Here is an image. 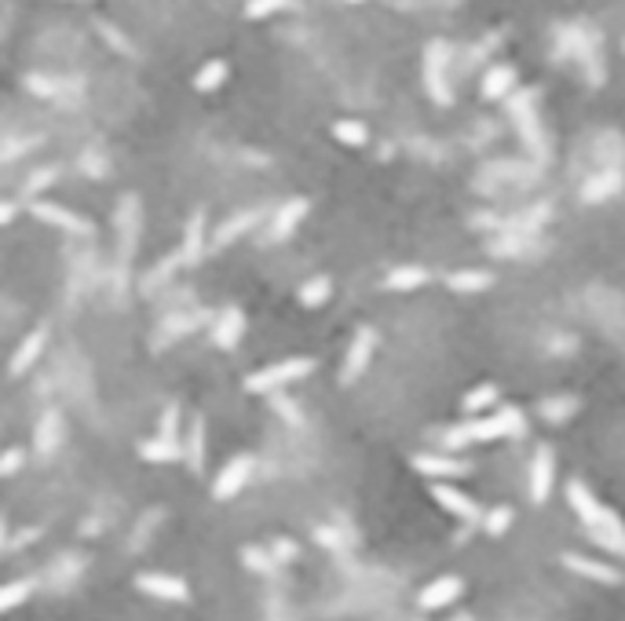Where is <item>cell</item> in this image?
Wrapping results in <instances>:
<instances>
[{"mask_svg":"<svg viewBox=\"0 0 625 621\" xmlns=\"http://www.w3.org/2000/svg\"><path fill=\"white\" fill-rule=\"evenodd\" d=\"M527 432V420L516 406L509 410H501L494 417H479V420H468V424H457V428H450L443 435V443L450 450H461V446H472V443H494V439H504V435H512L520 439Z\"/></svg>","mask_w":625,"mask_h":621,"instance_id":"6da1fadb","label":"cell"},{"mask_svg":"<svg viewBox=\"0 0 625 621\" xmlns=\"http://www.w3.org/2000/svg\"><path fill=\"white\" fill-rule=\"evenodd\" d=\"M307 373H315V359H282L275 366H263V369L249 373L246 377V392L267 395V392H279V387H286V384L304 380Z\"/></svg>","mask_w":625,"mask_h":621,"instance_id":"7a4b0ae2","label":"cell"},{"mask_svg":"<svg viewBox=\"0 0 625 621\" xmlns=\"http://www.w3.org/2000/svg\"><path fill=\"white\" fill-rule=\"evenodd\" d=\"M509 113H512L516 132H520V139L527 143V150H534V153H545V150H549V143H545V128H541V121H538V103H534V92H530V88H512V95H509Z\"/></svg>","mask_w":625,"mask_h":621,"instance_id":"3957f363","label":"cell"},{"mask_svg":"<svg viewBox=\"0 0 625 621\" xmlns=\"http://www.w3.org/2000/svg\"><path fill=\"white\" fill-rule=\"evenodd\" d=\"M421 77H424V88L432 95V103L450 106V99H454V92H450V48L443 41H432L424 48Z\"/></svg>","mask_w":625,"mask_h":621,"instance_id":"277c9868","label":"cell"},{"mask_svg":"<svg viewBox=\"0 0 625 621\" xmlns=\"http://www.w3.org/2000/svg\"><path fill=\"white\" fill-rule=\"evenodd\" d=\"M567 501H571V509H574V516L589 526V530H596V526H611V523H618V516L607 509V504L585 486L581 479H571L567 483Z\"/></svg>","mask_w":625,"mask_h":621,"instance_id":"5b68a950","label":"cell"},{"mask_svg":"<svg viewBox=\"0 0 625 621\" xmlns=\"http://www.w3.org/2000/svg\"><path fill=\"white\" fill-rule=\"evenodd\" d=\"M136 589L154 596V600H162V603H187L190 600V585L183 577L176 574H162V570H143L136 574Z\"/></svg>","mask_w":625,"mask_h":621,"instance_id":"8992f818","label":"cell"},{"mask_svg":"<svg viewBox=\"0 0 625 621\" xmlns=\"http://www.w3.org/2000/svg\"><path fill=\"white\" fill-rule=\"evenodd\" d=\"M432 497H436V504L443 512H450L454 519H461V523H468V526H476V523H483V504L479 501H472L468 493H461L457 486H450V483H436L432 486Z\"/></svg>","mask_w":625,"mask_h":621,"instance_id":"52a82bcc","label":"cell"},{"mask_svg":"<svg viewBox=\"0 0 625 621\" xmlns=\"http://www.w3.org/2000/svg\"><path fill=\"white\" fill-rule=\"evenodd\" d=\"M373 347H377V333L370 326H359L355 336H351V347H347V355H344V369H340V384H355L370 359H373Z\"/></svg>","mask_w":625,"mask_h":621,"instance_id":"ba28073f","label":"cell"},{"mask_svg":"<svg viewBox=\"0 0 625 621\" xmlns=\"http://www.w3.org/2000/svg\"><path fill=\"white\" fill-rule=\"evenodd\" d=\"M567 45L574 52V59L585 70V81L589 85H604V59H600V41L585 29H567Z\"/></svg>","mask_w":625,"mask_h":621,"instance_id":"9c48e42d","label":"cell"},{"mask_svg":"<svg viewBox=\"0 0 625 621\" xmlns=\"http://www.w3.org/2000/svg\"><path fill=\"white\" fill-rule=\"evenodd\" d=\"M249 476H253V457H249V453L230 457V460L223 464V468H220L216 483H212V497H216V501H230V497H238V493L246 490Z\"/></svg>","mask_w":625,"mask_h":621,"instance_id":"30bf717a","label":"cell"},{"mask_svg":"<svg viewBox=\"0 0 625 621\" xmlns=\"http://www.w3.org/2000/svg\"><path fill=\"white\" fill-rule=\"evenodd\" d=\"M29 212H33L37 219H41V223H48V227L66 230V235H92V223H88L85 216H77L73 209H66V205H55V202H33Z\"/></svg>","mask_w":625,"mask_h":621,"instance_id":"8fae6325","label":"cell"},{"mask_svg":"<svg viewBox=\"0 0 625 621\" xmlns=\"http://www.w3.org/2000/svg\"><path fill=\"white\" fill-rule=\"evenodd\" d=\"M553 483H556V457L549 446H538V453L530 460V501L545 504L553 493Z\"/></svg>","mask_w":625,"mask_h":621,"instance_id":"7c38bea8","label":"cell"},{"mask_svg":"<svg viewBox=\"0 0 625 621\" xmlns=\"http://www.w3.org/2000/svg\"><path fill=\"white\" fill-rule=\"evenodd\" d=\"M461 592H464V581H461L457 574H443V577L428 581V585L421 589L417 607H421V610H443V607L457 603V596H461Z\"/></svg>","mask_w":625,"mask_h":621,"instance_id":"4fadbf2b","label":"cell"},{"mask_svg":"<svg viewBox=\"0 0 625 621\" xmlns=\"http://www.w3.org/2000/svg\"><path fill=\"white\" fill-rule=\"evenodd\" d=\"M560 563H563L571 574L585 577V581H596V585H621V581H625L611 563H600V559H589V556H578V552L563 556Z\"/></svg>","mask_w":625,"mask_h":621,"instance_id":"5bb4252c","label":"cell"},{"mask_svg":"<svg viewBox=\"0 0 625 621\" xmlns=\"http://www.w3.org/2000/svg\"><path fill=\"white\" fill-rule=\"evenodd\" d=\"M413 468L428 479H461V476H468V464L457 460V457H446V453H417Z\"/></svg>","mask_w":625,"mask_h":621,"instance_id":"9a60e30c","label":"cell"},{"mask_svg":"<svg viewBox=\"0 0 625 621\" xmlns=\"http://www.w3.org/2000/svg\"><path fill=\"white\" fill-rule=\"evenodd\" d=\"M205 439H209L205 417L198 413V417L187 424V435H183V460H187L190 472H202V468H205Z\"/></svg>","mask_w":625,"mask_h":621,"instance_id":"2e32d148","label":"cell"},{"mask_svg":"<svg viewBox=\"0 0 625 621\" xmlns=\"http://www.w3.org/2000/svg\"><path fill=\"white\" fill-rule=\"evenodd\" d=\"M45 344H48V329L45 326H37L33 333H26V340L15 347V355H12V377H22L37 359H41V352H45Z\"/></svg>","mask_w":625,"mask_h":621,"instance_id":"e0dca14e","label":"cell"},{"mask_svg":"<svg viewBox=\"0 0 625 621\" xmlns=\"http://www.w3.org/2000/svg\"><path fill=\"white\" fill-rule=\"evenodd\" d=\"M307 209H311L307 198H293V202H286L282 209H275V219H271V238H275V242H286L293 230L300 227V219L307 216Z\"/></svg>","mask_w":625,"mask_h":621,"instance_id":"ac0fdd59","label":"cell"},{"mask_svg":"<svg viewBox=\"0 0 625 621\" xmlns=\"http://www.w3.org/2000/svg\"><path fill=\"white\" fill-rule=\"evenodd\" d=\"M242 336H246V315L238 307H227L223 315L216 319V326H212V340L220 347H238Z\"/></svg>","mask_w":625,"mask_h":621,"instance_id":"d6986e66","label":"cell"},{"mask_svg":"<svg viewBox=\"0 0 625 621\" xmlns=\"http://www.w3.org/2000/svg\"><path fill=\"white\" fill-rule=\"evenodd\" d=\"M428 278V267H417V263H403V267H392V275L384 278V289L392 293H410V289H421Z\"/></svg>","mask_w":625,"mask_h":621,"instance_id":"ffe728a7","label":"cell"},{"mask_svg":"<svg viewBox=\"0 0 625 621\" xmlns=\"http://www.w3.org/2000/svg\"><path fill=\"white\" fill-rule=\"evenodd\" d=\"M202 249H205V216H202V212H194V216L187 219V230H183L179 260H183V263L202 260Z\"/></svg>","mask_w":625,"mask_h":621,"instance_id":"44dd1931","label":"cell"},{"mask_svg":"<svg viewBox=\"0 0 625 621\" xmlns=\"http://www.w3.org/2000/svg\"><path fill=\"white\" fill-rule=\"evenodd\" d=\"M139 457H143V460H150V464L183 460V443H179V439H165V435H158V439H146V443H139Z\"/></svg>","mask_w":625,"mask_h":621,"instance_id":"7402d4cb","label":"cell"},{"mask_svg":"<svg viewBox=\"0 0 625 621\" xmlns=\"http://www.w3.org/2000/svg\"><path fill=\"white\" fill-rule=\"evenodd\" d=\"M260 219H263V209H246V212H238V216H230V219L216 230V245H230L234 238H242L246 230H253Z\"/></svg>","mask_w":625,"mask_h":621,"instance_id":"603a6c76","label":"cell"},{"mask_svg":"<svg viewBox=\"0 0 625 621\" xmlns=\"http://www.w3.org/2000/svg\"><path fill=\"white\" fill-rule=\"evenodd\" d=\"M512 88H516V70H512L509 62H501V66L487 70V77H483V95H487V99H504Z\"/></svg>","mask_w":625,"mask_h":621,"instance_id":"cb8c5ba5","label":"cell"},{"mask_svg":"<svg viewBox=\"0 0 625 621\" xmlns=\"http://www.w3.org/2000/svg\"><path fill=\"white\" fill-rule=\"evenodd\" d=\"M446 286H450L454 293H483V289L494 286V275H490V270H479V267H472V270H454V275H446Z\"/></svg>","mask_w":625,"mask_h":621,"instance_id":"d4e9b609","label":"cell"},{"mask_svg":"<svg viewBox=\"0 0 625 621\" xmlns=\"http://www.w3.org/2000/svg\"><path fill=\"white\" fill-rule=\"evenodd\" d=\"M621 190V176L618 172H600V176H593L589 183L581 186V198L585 202H604V198H611V194H618Z\"/></svg>","mask_w":625,"mask_h":621,"instance_id":"484cf974","label":"cell"},{"mask_svg":"<svg viewBox=\"0 0 625 621\" xmlns=\"http://www.w3.org/2000/svg\"><path fill=\"white\" fill-rule=\"evenodd\" d=\"M242 563L253 570V574H260V577H271V574H279V559H275V552L271 549H260V545H249L246 552H242Z\"/></svg>","mask_w":625,"mask_h":621,"instance_id":"4316f807","label":"cell"},{"mask_svg":"<svg viewBox=\"0 0 625 621\" xmlns=\"http://www.w3.org/2000/svg\"><path fill=\"white\" fill-rule=\"evenodd\" d=\"M227 81V62L223 59H209L198 73H194V88L198 92H216Z\"/></svg>","mask_w":625,"mask_h":621,"instance_id":"83f0119b","label":"cell"},{"mask_svg":"<svg viewBox=\"0 0 625 621\" xmlns=\"http://www.w3.org/2000/svg\"><path fill=\"white\" fill-rule=\"evenodd\" d=\"M29 592H33V581H26V577L0 585V614H8V610H15V607H22V603L29 600Z\"/></svg>","mask_w":625,"mask_h":621,"instance_id":"f1b7e54d","label":"cell"},{"mask_svg":"<svg viewBox=\"0 0 625 621\" xmlns=\"http://www.w3.org/2000/svg\"><path fill=\"white\" fill-rule=\"evenodd\" d=\"M497 395H501V392H497V384H479V387H472V392L464 395L461 406H464V413H472V417H476V413L490 410V406L497 402Z\"/></svg>","mask_w":625,"mask_h":621,"instance_id":"f546056e","label":"cell"},{"mask_svg":"<svg viewBox=\"0 0 625 621\" xmlns=\"http://www.w3.org/2000/svg\"><path fill=\"white\" fill-rule=\"evenodd\" d=\"M329 293H333V282H329L326 275H319V278L304 282L296 296H300V303H304V307H322V303L329 300Z\"/></svg>","mask_w":625,"mask_h":621,"instance_id":"4dcf8cb0","label":"cell"},{"mask_svg":"<svg viewBox=\"0 0 625 621\" xmlns=\"http://www.w3.org/2000/svg\"><path fill=\"white\" fill-rule=\"evenodd\" d=\"M574 410H578V399H574V395H556V399H545V402L538 406V413H541L545 420H553V424L574 417Z\"/></svg>","mask_w":625,"mask_h":621,"instance_id":"1f68e13d","label":"cell"},{"mask_svg":"<svg viewBox=\"0 0 625 621\" xmlns=\"http://www.w3.org/2000/svg\"><path fill=\"white\" fill-rule=\"evenodd\" d=\"M333 139H340L344 146H366L370 132H366V125H362V121H351V118H344V121H337V125H333Z\"/></svg>","mask_w":625,"mask_h":621,"instance_id":"d6a6232c","label":"cell"},{"mask_svg":"<svg viewBox=\"0 0 625 621\" xmlns=\"http://www.w3.org/2000/svg\"><path fill=\"white\" fill-rule=\"evenodd\" d=\"M136 216H139V209H136V194H129V198L121 202V212H117V223H121V238H125V253L132 249V235H136Z\"/></svg>","mask_w":625,"mask_h":621,"instance_id":"836d02e7","label":"cell"},{"mask_svg":"<svg viewBox=\"0 0 625 621\" xmlns=\"http://www.w3.org/2000/svg\"><path fill=\"white\" fill-rule=\"evenodd\" d=\"M55 443H59V417L48 413V417L41 420V428H37V450H41V453H52Z\"/></svg>","mask_w":625,"mask_h":621,"instance_id":"e575fe53","label":"cell"},{"mask_svg":"<svg viewBox=\"0 0 625 621\" xmlns=\"http://www.w3.org/2000/svg\"><path fill=\"white\" fill-rule=\"evenodd\" d=\"M512 516H516V512L509 509V504H497V509H490V512L483 516V526H487V534H494V537H497V534H504V530L512 526Z\"/></svg>","mask_w":625,"mask_h":621,"instance_id":"d590c367","label":"cell"},{"mask_svg":"<svg viewBox=\"0 0 625 621\" xmlns=\"http://www.w3.org/2000/svg\"><path fill=\"white\" fill-rule=\"evenodd\" d=\"M59 179V172L52 169V165H45V169H37L29 179H26V194H29V198H37V194H41V190H48L52 183Z\"/></svg>","mask_w":625,"mask_h":621,"instance_id":"8d00e7d4","label":"cell"},{"mask_svg":"<svg viewBox=\"0 0 625 621\" xmlns=\"http://www.w3.org/2000/svg\"><path fill=\"white\" fill-rule=\"evenodd\" d=\"M26 464V450H19V446H12V450H4L0 453V479H8V476H15L19 468Z\"/></svg>","mask_w":625,"mask_h":621,"instance_id":"74e56055","label":"cell"},{"mask_svg":"<svg viewBox=\"0 0 625 621\" xmlns=\"http://www.w3.org/2000/svg\"><path fill=\"white\" fill-rule=\"evenodd\" d=\"M289 0H249L246 4V15L249 19H263V15H275L279 8H286Z\"/></svg>","mask_w":625,"mask_h":621,"instance_id":"f35d334b","label":"cell"},{"mask_svg":"<svg viewBox=\"0 0 625 621\" xmlns=\"http://www.w3.org/2000/svg\"><path fill=\"white\" fill-rule=\"evenodd\" d=\"M158 435H165V439H179V406L172 402V406H165V417H162V432Z\"/></svg>","mask_w":625,"mask_h":621,"instance_id":"ab89813d","label":"cell"},{"mask_svg":"<svg viewBox=\"0 0 625 621\" xmlns=\"http://www.w3.org/2000/svg\"><path fill=\"white\" fill-rule=\"evenodd\" d=\"M271 552H275V559H279V563H293V559H296V541L279 537L275 545H271Z\"/></svg>","mask_w":625,"mask_h":621,"instance_id":"60d3db41","label":"cell"},{"mask_svg":"<svg viewBox=\"0 0 625 621\" xmlns=\"http://www.w3.org/2000/svg\"><path fill=\"white\" fill-rule=\"evenodd\" d=\"M315 537L322 541L326 549H340V534H337V530H326V526H322V530H315Z\"/></svg>","mask_w":625,"mask_h":621,"instance_id":"b9f144b4","label":"cell"},{"mask_svg":"<svg viewBox=\"0 0 625 621\" xmlns=\"http://www.w3.org/2000/svg\"><path fill=\"white\" fill-rule=\"evenodd\" d=\"M12 219H15V205L12 202H0V227L12 223Z\"/></svg>","mask_w":625,"mask_h":621,"instance_id":"7bdbcfd3","label":"cell"},{"mask_svg":"<svg viewBox=\"0 0 625 621\" xmlns=\"http://www.w3.org/2000/svg\"><path fill=\"white\" fill-rule=\"evenodd\" d=\"M8 541H12V537H8V519H4V516H0V556H4V552H8Z\"/></svg>","mask_w":625,"mask_h":621,"instance_id":"ee69618b","label":"cell"},{"mask_svg":"<svg viewBox=\"0 0 625 621\" xmlns=\"http://www.w3.org/2000/svg\"><path fill=\"white\" fill-rule=\"evenodd\" d=\"M351 4H359V0H351Z\"/></svg>","mask_w":625,"mask_h":621,"instance_id":"f6af8a7d","label":"cell"},{"mask_svg":"<svg viewBox=\"0 0 625 621\" xmlns=\"http://www.w3.org/2000/svg\"><path fill=\"white\" fill-rule=\"evenodd\" d=\"M621 48H625V45H621Z\"/></svg>","mask_w":625,"mask_h":621,"instance_id":"bcb514c9","label":"cell"}]
</instances>
